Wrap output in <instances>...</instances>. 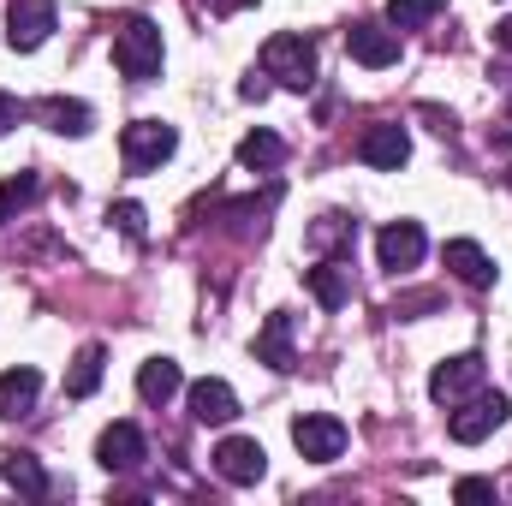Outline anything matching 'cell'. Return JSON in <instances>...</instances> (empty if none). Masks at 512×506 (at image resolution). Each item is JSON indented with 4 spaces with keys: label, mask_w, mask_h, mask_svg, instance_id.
I'll return each instance as SVG.
<instances>
[{
    "label": "cell",
    "mask_w": 512,
    "mask_h": 506,
    "mask_svg": "<svg viewBox=\"0 0 512 506\" xmlns=\"http://www.w3.org/2000/svg\"><path fill=\"white\" fill-rule=\"evenodd\" d=\"M417 310H435V292H411V298H393V316H417Z\"/></svg>",
    "instance_id": "83f0119b"
},
{
    "label": "cell",
    "mask_w": 512,
    "mask_h": 506,
    "mask_svg": "<svg viewBox=\"0 0 512 506\" xmlns=\"http://www.w3.org/2000/svg\"><path fill=\"white\" fill-rule=\"evenodd\" d=\"M512 399L507 393H495V387H477L471 399H459L453 405V417H447V435L459 441V447H477V441H489L501 423H507Z\"/></svg>",
    "instance_id": "3957f363"
},
{
    "label": "cell",
    "mask_w": 512,
    "mask_h": 506,
    "mask_svg": "<svg viewBox=\"0 0 512 506\" xmlns=\"http://www.w3.org/2000/svg\"><path fill=\"white\" fill-rule=\"evenodd\" d=\"M304 280H310V298H316L322 310H340V304L352 298V268H346L340 256H328V262H316V268H310Z\"/></svg>",
    "instance_id": "e0dca14e"
},
{
    "label": "cell",
    "mask_w": 512,
    "mask_h": 506,
    "mask_svg": "<svg viewBox=\"0 0 512 506\" xmlns=\"http://www.w3.org/2000/svg\"><path fill=\"white\" fill-rule=\"evenodd\" d=\"M161 60H167V48H161V24L143 18V12H131L126 24L114 30V66H120V78L149 84V78H161Z\"/></svg>",
    "instance_id": "6da1fadb"
},
{
    "label": "cell",
    "mask_w": 512,
    "mask_h": 506,
    "mask_svg": "<svg viewBox=\"0 0 512 506\" xmlns=\"http://www.w3.org/2000/svg\"><path fill=\"white\" fill-rule=\"evenodd\" d=\"M102 364H108V352H102V346H84V352L72 358V376H66V399H90V393L102 387Z\"/></svg>",
    "instance_id": "7402d4cb"
},
{
    "label": "cell",
    "mask_w": 512,
    "mask_h": 506,
    "mask_svg": "<svg viewBox=\"0 0 512 506\" xmlns=\"http://www.w3.org/2000/svg\"><path fill=\"white\" fill-rule=\"evenodd\" d=\"M18 120H24V102H18V96H6V90H0V137H6V131L18 126Z\"/></svg>",
    "instance_id": "f1b7e54d"
},
{
    "label": "cell",
    "mask_w": 512,
    "mask_h": 506,
    "mask_svg": "<svg viewBox=\"0 0 512 506\" xmlns=\"http://www.w3.org/2000/svg\"><path fill=\"white\" fill-rule=\"evenodd\" d=\"M346 54H352L358 66L382 72V66L399 60V30H393V24H352V30H346Z\"/></svg>",
    "instance_id": "9c48e42d"
},
{
    "label": "cell",
    "mask_w": 512,
    "mask_h": 506,
    "mask_svg": "<svg viewBox=\"0 0 512 506\" xmlns=\"http://www.w3.org/2000/svg\"><path fill=\"white\" fill-rule=\"evenodd\" d=\"M36 120L48 131H60V137H84L90 131V102H72V96H48V102H36Z\"/></svg>",
    "instance_id": "ac0fdd59"
},
{
    "label": "cell",
    "mask_w": 512,
    "mask_h": 506,
    "mask_svg": "<svg viewBox=\"0 0 512 506\" xmlns=\"http://www.w3.org/2000/svg\"><path fill=\"white\" fill-rule=\"evenodd\" d=\"M262 78H280L286 90H310L316 84V42L298 30H280L262 42Z\"/></svg>",
    "instance_id": "7a4b0ae2"
},
{
    "label": "cell",
    "mask_w": 512,
    "mask_h": 506,
    "mask_svg": "<svg viewBox=\"0 0 512 506\" xmlns=\"http://www.w3.org/2000/svg\"><path fill=\"white\" fill-rule=\"evenodd\" d=\"M358 161H364V167L399 173V167L411 161V137H405V126H364V137H358Z\"/></svg>",
    "instance_id": "7c38bea8"
},
{
    "label": "cell",
    "mask_w": 512,
    "mask_h": 506,
    "mask_svg": "<svg viewBox=\"0 0 512 506\" xmlns=\"http://www.w3.org/2000/svg\"><path fill=\"white\" fill-rule=\"evenodd\" d=\"M173 149H179V131L167 126V120H131V126L120 131V155H126L131 173H149V167H161Z\"/></svg>",
    "instance_id": "277c9868"
},
{
    "label": "cell",
    "mask_w": 512,
    "mask_h": 506,
    "mask_svg": "<svg viewBox=\"0 0 512 506\" xmlns=\"http://www.w3.org/2000/svg\"><path fill=\"white\" fill-rule=\"evenodd\" d=\"M96 459H102V471H137L149 459V441H143L137 423H108L102 441H96Z\"/></svg>",
    "instance_id": "30bf717a"
},
{
    "label": "cell",
    "mask_w": 512,
    "mask_h": 506,
    "mask_svg": "<svg viewBox=\"0 0 512 506\" xmlns=\"http://www.w3.org/2000/svg\"><path fill=\"white\" fill-rule=\"evenodd\" d=\"M447 0H387V24L393 30H423L429 18H441Z\"/></svg>",
    "instance_id": "603a6c76"
},
{
    "label": "cell",
    "mask_w": 512,
    "mask_h": 506,
    "mask_svg": "<svg viewBox=\"0 0 512 506\" xmlns=\"http://www.w3.org/2000/svg\"><path fill=\"white\" fill-rule=\"evenodd\" d=\"M36 203V173H12L6 185H0V227L18 215V209H30Z\"/></svg>",
    "instance_id": "cb8c5ba5"
},
{
    "label": "cell",
    "mask_w": 512,
    "mask_h": 506,
    "mask_svg": "<svg viewBox=\"0 0 512 506\" xmlns=\"http://www.w3.org/2000/svg\"><path fill=\"white\" fill-rule=\"evenodd\" d=\"M179 387H185V370H179L173 358H143V364H137V399H143V405H167Z\"/></svg>",
    "instance_id": "2e32d148"
},
{
    "label": "cell",
    "mask_w": 512,
    "mask_h": 506,
    "mask_svg": "<svg viewBox=\"0 0 512 506\" xmlns=\"http://www.w3.org/2000/svg\"><path fill=\"white\" fill-rule=\"evenodd\" d=\"M453 501H495V483L489 477H465V483H453Z\"/></svg>",
    "instance_id": "4316f807"
},
{
    "label": "cell",
    "mask_w": 512,
    "mask_h": 506,
    "mask_svg": "<svg viewBox=\"0 0 512 506\" xmlns=\"http://www.w3.org/2000/svg\"><path fill=\"white\" fill-rule=\"evenodd\" d=\"M54 24H60L54 0H12L6 6V42H12V54H36L54 36Z\"/></svg>",
    "instance_id": "5b68a950"
},
{
    "label": "cell",
    "mask_w": 512,
    "mask_h": 506,
    "mask_svg": "<svg viewBox=\"0 0 512 506\" xmlns=\"http://www.w3.org/2000/svg\"><path fill=\"white\" fill-rule=\"evenodd\" d=\"M292 447H298L310 465H334V459L346 453V423L328 417V411H304V417L292 423Z\"/></svg>",
    "instance_id": "8992f818"
},
{
    "label": "cell",
    "mask_w": 512,
    "mask_h": 506,
    "mask_svg": "<svg viewBox=\"0 0 512 506\" xmlns=\"http://www.w3.org/2000/svg\"><path fill=\"white\" fill-rule=\"evenodd\" d=\"M0 477H6V489H18L24 501H42L54 483H48V471L30 459V453H6V465H0Z\"/></svg>",
    "instance_id": "ffe728a7"
},
{
    "label": "cell",
    "mask_w": 512,
    "mask_h": 506,
    "mask_svg": "<svg viewBox=\"0 0 512 506\" xmlns=\"http://www.w3.org/2000/svg\"><path fill=\"white\" fill-rule=\"evenodd\" d=\"M215 12H239V6H251V0H209Z\"/></svg>",
    "instance_id": "d6a6232c"
},
{
    "label": "cell",
    "mask_w": 512,
    "mask_h": 506,
    "mask_svg": "<svg viewBox=\"0 0 512 506\" xmlns=\"http://www.w3.org/2000/svg\"><path fill=\"white\" fill-rule=\"evenodd\" d=\"M495 48H501V54H512V18H501V24H495Z\"/></svg>",
    "instance_id": "4dcf8cb0"
},
{
    "label": "cell",
    "mask_w": 512,
    "mask_h": 506,
    "mask_svg": "<svg viewBox=\"0 0 512 506\" xmlns=\"http://www.w3.org/2000/svg\"><path fill=\"white\" fill-rule=\"evenodd\" d=\"M441 262H447V274H453V280H465V286H477V292H483V286H495V274H501L477 239H447Z\"/></svg>",
    "instance_id": "4fadbf2b"
},
{
    "label": "cell",
    "mask_w": 512,
    "mask_h": 506,
    "mask_svg": "<svg viewBox=\"0 0 512 506\" xmlns=\"http://www.w3.org/2000/svg\"><path fill=\"white\" fill-rule=\"evenodd\" d=\"M423 251H429V239H423V227H417V221H387L382 239H376V256H382V268H393V274L417 268Z\"/></svg>",
    "instance_id": "8fae6325"
},
{
    "label": "cell",
    "mask_w": 512,
    "mask_h": 506,
    "mask_svg": "<svg viewBox=\"0 0 512 506\" xmlns=\"http://www.w3.org/2000/svg\"><path fill=\"white\" fill-rule=\"evenodd\" d=\"M423 120H429L435 131H453V114H441V108H423Z\"/></svg>",
    "instance_id": "1f68e13d"
},
{
    "label": "cell",
    "mask_w": 512,
    "mask_h": 506,
    "mask_svg": "<svg viewBox=\"0 0 512 506\" xmlns=\"http://www.w3.org/2000/svg\"><path fill=\"white\" fill-rule=\"evenodd\" d=\"M191 417H197V423H233V417H239V393L221 376L191 381Z\"/></svg>",
    "instance_id": "5bb4252c"
},
{
    "label": "cell",
    "mask_w": 512,
    "mask_h": 506,
    "mask_svg": "<svg viewBox=\"0 0 512 506\" xmlns=\"http://www.w3.org/2000/svg\"><path fill=\"white\" fill-rule=\"evenodd\" d=\"M280 161H286V143H280L274 131H251V137L239 143V167H245V173H274Z\"/></svg>",
    "instance_id": "44dd1931"
},
{
    "label": "cell",
    "mask_w": 512,
    "mask_h": 506,
    "mask_svg": "<svg viewBox=\"0 0 512 506\" xmlns=\"http://www.w3.org/2000/svg\"><path fill=\"white\" fill-rule=\"evenodd\" d=\"M483 387V352H459V358H447V364H435V376H429V399L435 405H459V399H471Z\"/></svg>",
    "instance_id": "52a82bcc"
},
{
    "label": "cell",
    "mask_w": 512,
    "mask_h": 506,
    "mask_svg": "<svg viewBox=\"0 0 512 506\" xmlns=\"http://www.w3.org/2000/svg\"><path fill=\"white\" fill-rule=\"evenodd\" d=\"M256 364H268V370H292L298 358H292V310H274L268 322H262V334H256Z\"/></svg>",
    "instance_id": "9a60e30c"
},
{
    "label": "cell",
    "mask_w": 512,
    "mask_h": 506,
    "mask_svg": "<svg viewBox=\"0 0 512 506\" xmlns=\"http://www.w3.org/2000/svg\"><path fill=\"white\" fill-rule=\"evenodd\" d=\"M209 459H215V471L233 489H251V483H262V471H268V453H262V441H251V435H227Z\"/></svg>",
    "instance_id": "ba28073f"
},
{
    "label": "cell",
    "mask_w": 512,
    "mask_h": 506,
    "mask_svg": "<svg viewBox=\"0 0 512 506\" xmlns=\"http://www.w3.org/2000/svg\"><path fill=\"white\" fill-rule=\"evenodd\" d=\"M239 96H245V102H262V96H268V84H262V78H245V84H239Z\"/></svg>",
    "instance_id": "f546056e"
},
{
    "label": "cell",
    "mask_w": 512,
    "mask_h": 506,
    "mask_svg": "<svg viewBox=\"0 0 512 506\" xmlns=\"http://www.w3.org/2000/svg\"><path fill=\"white\" fill-rule=\"evenodd\" d=\"M108 221H114L126 239H143V209H137V203H114V215H108Z\"/></svg>",
    "instance_id": "484cf974"
},
{
    "label": "cell",
    "mask_w": 512,
    "mask_h": 506,
    "mask_svg": "<svg viewBox=\"0 0 512 506\" xmlns=\"http://www.w3.org/2000/svg\"><path fill=\"white\" fill-rule=\"evenodd\" d=\"M36 393H42V370H30V364L6 370L0 376V417H24L36 405Z\"/></svg>",
    "instance_id": "d6986e66"
},
{
    "label": "cell",
    "mask_w": 512,
    "mask_h": 506,
    "mask_svg": "<svg viewBox=\"0 0 512 506\" xmlns=\"http://www.w3.org/2000/svg\"><path fill=\"white\" fill-rule=\"evenodd\" d=\"M352 233H358V227H352L346 215H322V221L310 227V245H316V251H328V245H346Z\"/></svg>",
    "instance_id": "d4e9b609"
},
{
    "label": "cell",
    "mask_w": 512,
    "mask_h": 506,
    "mask_svg": "<svg viewBox=\"0 0 512 506\" xmlns=\"http://www.w3.org/2000/svg\"><path fill=\"white\" fill-rule=\"evenodd\" d=\"M507 126H512V108H507Z\"/></svg>",
    "instance_id": "836d02e7"
}]
</instances>
